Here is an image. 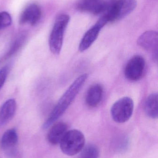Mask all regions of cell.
Masks as SVG:
<instances>
[{
  "label": "cell",
  "instance_id": "obj_9",
  "mask_svg": "<svg viewBox=\"0 0 158 158\" xmlns=\"http://www.w3.org/2000/svg\"><path fill=\"white\" fill-rule=\"evenodd\" d=\"M137 44L143 49L150 53L154 60L157 61L158 35L156 31H146L138 38Z\"/></svg>",
  "mask_w": 158,
  "mask_h": 158
},
{
  "label": "cell",
  "instance_id": "obj_8",
  "mask_svg": "<svg viewBox=\"0 0 158 158\" xmlns=\"http://www.w3.org/2000/svg\"><path fill=\"white\" fill-rule=\"evenodd\" d=\"M145 68V61L143 56L137 55L132 57L126 64L124 75L129 81H137L143 75Z\"/></svg>",
  "mask_w": 158,
  "mask_h": 158
},
{
  "label": "cell",
  "instance_id": "obj_6",
  "mask_svg": "<svg viewBox=\"0 0 158 158\" xmlns=\"http://www.w3.org/2000/svg\"><path fill=\"white\" fill-rule=\"evenodd\" d=\"M113 2V0H80L78 8L82 12L102 17L107 15Z\"/></svg>",
  "mask_w": 158,
  "mask_h": 158
},
{
  "label": "cell",
  "instance_id": "obj_16",
  "mask_svg": "<svg viewBox=\"0 0 158 158\" xmlns=\"http://www.w3.org/2000/svg\"><path fill=\"white\" fill-rule=\"evenodd\" d=\"M79 158H98L99 152L98 148L94 144H89L81 151Z\"/></svg>",
  "mask_w": 158,
  "mask_h": 158
},
{
  "label": "cell",
  "instance_id": "obj_12",
  "mask_svg": "<svg viewBox=\"0 0 158 158\" xmlns=\"http://www.w3.org/2000/svg\"><path fill=\"white\" fill-rule=\"evenodd\" d=\"M67 125L64 122L55 123L51 127L47 134V140L51 144L55 145L59 143L67 131Z\"/></svg>",
  "mask_w": 158,
  "mask_h": 158
},
{
  "label": "cell",
  "instance_id": "obj_14",
  "mask_svg": "<svg viewBox=\"0 0 158 158\" xmlns=\"http://www.w3.org/2000/svg\"><path fill=\"white\" fill-rule=\"evenodd\" d=\"M103 88L100 85L95 84L91 86L86 95V104L91 107H94L101 102L103 96Z\"/></svg>",
  "mask_w": 158,
  "mask_h": 158
},
{
  "label": "cell",
  "instance_id": "obj_13",
  "mask_svg": "<svg viewBox=\"0 0 158 158\" xmlns=\"http://www.w3.org/2000/svg\"><path fill=\"white\" fill-rule=\"evenodd\" d=\"M102 27L97 23L93 26L84 34L79 46L80 52H83L89 49L96 40Z\"/></svg>",
  "mask_w": 158,
  "mask_h": 158
},
{
  "label": "cell",
  "instance_id": "obj_7",
  "mask_svg": "<svg viewBox=\"0 0 158 158\" xmlns=\"http://www.w3.org/2000/svg\"><path fill=\"white\" fill-rule=\"evenodd\" d=\"M1 144L2 150L7 157L18 158L19 157L18 136L15 129H9L4 133Z\"/></svg>",
  "mask_w": 158,
  "mask_h": 158
},
{
  "label": "cell",
  "instance_id": "obj_5",
  "mask_svg": "<svg viewBox=\"0 0 158 158\" xmlns=\"http://www.w3.org/2000/svg\"><path fill=\"white\" fill-rule=\"evenodd\" d=\"M136 0H114L106 18L109 22H115L124 18L135 9Z\"/></svg>",
  "mask_w": 158,
  "mask_h": 158
},
{
  "label": "cell",
  "instance_id": "obj_18",
  "mask_svg": "<svg viewBox=\"0 0 158 158\" xmlns=\"http://www.w3.org/2000/svg\"><path fill=\"white\" fill-rule=\"evenodd\" d=\"M8 74V69L6 67L2 68L0 69V90L5 82Z\"/></svg>",
  "mask_w": 158,
  "mask_h": 158
},
{
  "label": "cell",
  "instance_id": "obj_4",
  "mask_svg": "<svg viewBox=\"0 0 158 158\" xmlns=\"http://www.w3.org/2000/svg\"><path fill=\"white\" fill-rule=\"evenodd\" d=\"M134 104L133 100L128 97L122 98L112 106L111 117L117 123H124L128 121L133 114Z\"/></svg>",
  "mask_w": 158,
  "mask_h": 158
},
{
  "label": "cell",
  "instance_id": "obj_1",
  "mask_svg": "<svg viewBox=\"0 0 158 158\" xmlns=\"http://www.w3.org/2000/svg\"><path fill=\"white\" fill-rule=\"evenodd\" d=\"M87 77V74H83L71 84L60 98L48 118L44 123L43 129H46L50 127L63 115L77 96Z\"/></svg>",
  "mask_w": 158,
  "mask_h": 158
},
{
  "label": "cell",
  "instance_id": "obj_10",
  "mask_svg": "<svg viewBox=\"0 0 158 158\" xmlns=\"http://www.w3.org/2000/svg\"><path fill=\"white\" fill-rule=\"evenodd\" d=\"M41 11L38 5L31 3L28 5L22 11L19 19L20 24H29L35 26L41 19Z\"/></svg>",
  "mask_w": 158,
  "mask_h": 158
},
{
  "label": "cell",
  "instance_id": "obj_15",
  "mask_svg": "<svg viewBox=\"0 0 158 158\" xmlns=\"http://www.w3.org/2000/svg\"><path fill=\"white\" fill-rule=\"evenodd\" d=\"M145 112L147 115L153 119L157 118L158 116V94L154 93L147 98L144 105Z\"/></svg>",
  "mask_w": 158,
  "mask_h": 158
},
{
  "label": "cell",
  "instance_id": "obj_3",
  "mask_svg": "<svg viewBox=\"0 0 158 158\" xmlns=\"http://www.w3.org/2000/svg\"><path fill=\"white\" fill-rule=\"evenodd\" d=\"M85 143L83 134L78 130H72L66 132L59 143L60 149L64 154L74 156L82 151Z\"/></svg>",
  "mask_w": 158,
  "mask_h": 158
},
{
  "label": "cell",
  "instance_id": "obj_17",
  "mask_svg": "<svg viewBox=\"0 0 158 158\" xmlns=\"http://www.w3.org/2000/svg\"><path fill=\"white\" fill-rule=\"evenodd\" d=\"M12 18L10 14L3 11L0 13V30L9 27L12 23Z\"/></svg>",
  "mask_w": 158,
  "mask_h": 158
},
{
  "label": "cell",
  "instance_id": "obj_2",
  "mask_svg": "<svg viewBox=\"0 0 158 158\" xmlns=\"http://www.w3.org/2000/svg\"><path fill=\"white\" fill-rule=\"evenodd\" d=\"M67 15H61L56 19L49 37L50 51L55 55L59 54L63 45L64 34L70 21Z\"/></svg>",
  "mask_w": 158,
  "mask_h": 158
},
{
  "label": "cell",
  "instance_id": "obj_11",
  "mask_svg": "<svg viewBox=\"0 0 158 158\" xmlns=\"http://www.w3.org/2000/svg\"><path fill=\"white\" fill-rule=\"evenodd\" d=\"M15 100L10 98L6 101L0 108V127L8 123L15 116L16 110Z\"/></svg>",
  "mask_w": 158,
  "mask_h": 158
}]
</instances>
